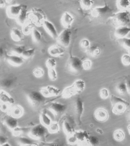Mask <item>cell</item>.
I'll list each match as a JSON object with an SVG mask.
<instances>
[{
	"mask_svg": "<svg viewBox=\"0 0 130 146\" xmlns=\"http://www.w3.org/2000/svg\"><path fill=\"white\" fill-rule=\"evenodd\" d=\"M46 64L48 69L50 68H55V67L56 66V61L55 59L49 58L46 62Z\"/></svg>",
	"mask_w": 130,
	"mask_h": 146,
	"instance_id": "bcb514c9",
	"label": "cell"
},
{
	"mask_svg": "<svg viewBox=\"0 0 130 146\" xmlns=\"http://www.w3.org/2000/svg\"><path fill=\"white\" fill-rule=\"evenodd\" d=\"M86 141L88 146H98L99 144L98 138L94 136H88Z\"/></svg>",
	"mask_w": 130,
	"mask_h": 146,
	"instance_id": "836d02e7",
	"label": "cell"
},
{
	"mask_svg": "<svg viewBox=\"0 0 130 146\" xmlns=\"http://www.w3.org/2000/svg\"><path fill=\"white\" fill-rule=\"evenodd\" d=\"M0 100L1 103L9 105L14 104L15 102L14 98L4 90H1L0 92Z\"/></svg>",
	"mask_w": 130,
	"mask_h": 146,
	"instance_id": "ffe728a7",
	"label": "cell"
},
{
	"mask_svg": "<svg viewBox=\"0 0 130 146\" xmlns=\"http://www.w3.org/2000/svg\"><path fill=\"white\" fill-rule=\"evenodd\" d=\"M15 82V78H7L3 80L1 83V86L4 88H9L13 86Z\"/></svg>",
	"mask_w": 130,
	"mask_h": 146,
	"instance_id": "1f68e13d",
	"label": "cell"
},
{
	"mask_svg": "<svg viewBox=\"0 0 130 146\" xmlns=\"http://www.w3.org/2000/svg\"><path fill=\"white\" fill-rule=\"evenodd\" d=\"M10 105L5 103H1V110L2 111L7 112L9 110Z\"/></svg>",
	"mask_w": 130,
	"mask_h": 146,
	"instance_id": "816d5d0a",
	"label": "cell"
},
{
	"mask_svg": "<svg viewBox=\"0 0 130 146\" xmlns=\"http://www.w3.org/2000/svg\"><path fill=\"white\" fill-rule=\"evenodd\" d=\"M34 24H32L30 21L27 20L26 22L22 26V31L23 34L28 35L31 33L32 30L34 29Z\"/></svg>",
	"mask_w": 130,
	"mask_h": 146,
	"instance_id": "4dcf8cb0",
	"label": "cell"
},
{
	"mask_svg": "<svg viewBox=\"0 0 130 146\" xmlns=\"http://www.w3.org/2000/svg\"><path fill=\"white\" fill-rule=\"evenodd\" d=\"M44 74V70L40 67H37L33 71V75L36 78H41L43 77Z\"/></svg>",
	"mask_w": 130,
	"mask_h": 146,
	"instance_id": "ee69618b",
	"label": "cell"
},
{
	"mask_svg": "<svg viewBox=\"0 0 130 146\" xmlns=\"http://www.w3.org/2000/svg\"><path fill=\"white\" fill-rule=\"evenodd\" d=\"M25 46L20 45L17 46L13 48L11 50V54L15 55L21 56L24 50H26Z\"/></svg>",
	"mask_w": 130,
	"mask_h": 146,
	"instance_id": "d6a6232c",
	"label": "cell"
},
{
	"mask_svg": "<svg viewBox=\"0 0 130 146\" xmlns=\"http://www.w3.org/2000/svg\"><path fill=\"white\" fill-rule=\"evenodd\" d=\"M119 43L123 48L128 50L130 49V38H123L118 39Z\"/></svg>",
	"mask_w": 130,
	"mask_h": 146,
	"instance_id": "b9f144b4",
	"label": "cell"
},
{
	"mask_svg": "<svg viewBox=\"0 0 130 146\" xmlns=\"http://www.w3.org/2000/svg\"><path fill=\"white\" fill-rule=\"evenodd\" d=\"M127 11H128L129 12V13H130V6L129 7Z\"/></svg>",
	"mask_w": 130,
	"mask_h": 146,
	"instance_id": "6125c7cd",
	"label": "cell"
},
{
	"mask_svg": "<svg viewBox=\"0 0 130 146\" xmlns=\"http://www.w3.org/2000/svg\"><path fill=\"white\" fill-rule=\"evenodd\" d=\"M80 46L82 48L87 49L90 46V42L87 39H83L81 41Z\"/></svg>",
	"mask_w": 130,
	"mask_h": 146,
	"instance_id": "681fc988",
	"label": "cell"
},
{
	"mask_svg": "<svg viewBox=\"0 0 130 146\" xmlns=\"http://www.w3.org/2000/svg\"><path fill=\"white\" fill-rule=\"evenodd\" d=\"M92 62L90 60H86L82 62L83 68L87 70L90 69L92 67Z\"/></svg>",
	"mask_w": 130,
	"mask_h": 146,
	"instance_id": "f907efd6",
	"label": "cell"
},
{
	"mask_svg": "<svg viewBox=\"0 0 130 146\" xmlns=\"http://www.w3.org/2000/svg\"><path fill=\"white\" fill-rule=\"evenodd\" d=\"M99 94L101 98L102 99H106L109 96L108 90L105 88H102Z\"/></svg>",
	"mask_w": 130,
	"mask_h": 146,
	"instance_id": "c3c4849f",
	"label": "cell"
},
{
	"mask_svg": "<svg viewBox=\"0 0 130 146\" xmlns=\"http://www.w3.org/2000/svg\"><path fill=\"white\" fill-rule=\"evenodd\" d=\"M63 127L64 132L67 136L74 134L76 132L72 123L68 120H65L64 121Z\"/></svg>",
	"mask_w": 130,
	"mask_h": 146,
	"instance_id": "603a6c76",
	"label": "cell"
},
{
	"mask_svg": "<svg viewBox=\"0 0 130 146\" xmlns=\"http://www.w3.org/2000/svg\"><path fill=\"white\" fill-rule=\"evenodd\" d=\"M83 146V145H81V146Z\"/></svg>",
	"mask_w": 130,
	"mask_h": 146,
	"instance_id": "e7e4bbea",
	"label": "cell"
},
{
	"mask_svg": "<svg viewBox=\"0 0 130 146\" xmlns=\"http://www.w3.org/2000/svg\"><path fill=\"white\" fill-rule=\"evenodd\" d=\"M101 49L99 47L96 46H90L88 49H86V52L88 55L90 56L97 57L100 54Z\"/></svg>",
	"mask_w": 130,
	"mask_h": 146,
	"instance_id": "4316f807",
	"label": "cell"
},
{
	"mask_svg": "<svg viewBox=\"0 0 130 146\" xmlns=\"http://www.w3.org/2000/svg\"><path fill=\"white\" fill-rule=\"evenodd\" d=\"M18 142L21 145H25L35 143L33 139L29 137H20L18 139Z\"/></svg>",
	"mask_w": 130,
	"mask_h": 146,
	"instance_id": "8d00e7d4",
	"label": "cell"
},
{
	"mask_svg": "<svg viewBox=\"0 0 130 146\" xmlns=\"http://www.w3.org/2000/svg\"><path fill=\"white\" fill-rule=\"evenodd\" d=\"M114 137L115 140L118 141H121L124 140V134L121 130H117L114 133Z\"/></svg>",
	"mask_w": 130,
	"mask_h": 146,
	"instance_id": "60d3db41",
	"label": "cell"
},
{
	"mask_svg": "<svg viewBox=\"0 0 130 146\" xmlns=\"http://www.w3.org/2000/svg\"><path fill=\"white\" fill-rule=\"evenodd\" d=\"M48 74L49 78L51 80L55 81L57 78V74L55 68L48 69Z\"/></svg>",
	"mask_w": 130,
	"mask_h": 146,
	"instance_id": "f6af8a7d",
	"label": "cell"
},
{
	"mask_svg": "<svg viewBox=\"0 0 130 146\" xmlns=\"http://www.w3.org/2000/svg\"><path fill=\"white\" fill-rule=\"evenodd\" d=\"M78 94L77 91L73 85L67 86L63 91L59 97L69 98Z\"/></svg>",
	"mask_w": 130,
	"mask_h": 146,
	"instance_id": "ac0fdd59",
	"label": "cell"
},
{
	"mask_svg": "<svg viewBox=\"0 0 130 146\" xmlns=\"http://www.w3.org/2000/svg\"><path fill=\"white\" fill-rule=\"evenodd\" d=\"M67 141L69 144L74 145L78 142V140L77 139L75 133L67 136Z\"/></svg>",
	"mask_w": 130,
	"mask_h": 146,
	"instance_id": "7bdbcfd3",
	"label": "cell"
},
{
	"mask_svg": "<svg viewBox=\"0 0 130 146\" xmlns=\"http://www.w3.org/2000/svg\"><path fill=\"white\" fill-rule=\"evenodd\" d=\"M128 51L129 52V54L130 55V49H129V50H128Z\"/></svg>",
	"mask_w": 130,
	"mask_h": 146,
	"instance_id": "be15d7a7",
	"label": "cell"
},
{
	"mask_svg": "<svg viewBox=\"0 0 130 146\" xmlns=\"http://www.w3.org/2000/svg\"><path fill=\"white\" fill-rule=\"evenodd\" d=\"M94 117L96 120L99 122H105L108 119L109 114L105 109L99 108L95 112Z\"/></svg>",
	"mask_w": 130,
	"mask_h": 146,
	"instance_id": "9a60e30c",
	"label": "cell"
},
{
	"mask_svg": "<svg viewBox=\"0 0 130 146\" xmlns=\"http://www.w3.org/2000/svg\"><path fill=\"white\" fill-rule=\"evenodd\" d=\"M75 134L78 139V141L81 142L86 141L88 136L86 132L83 131H76Z\"/></svg>",
	"mask_w": 130,
	"mask_h": 146,
	"instance_id": "e575fe53",
	"label": "cell"
},
{
	"mask_svg": "<svg viewBox=\"0 0 130 146\" xmlns=\"http://www.w3.org/2000/svg\"><path fill=\"white\" fill-rule=\"evenodd\" d=\"M94 1L92 0H82L80 1L81 6L83 9H89L93 4Z\"/></svg>",
	"mask_w": 130,
	"mask_h": 146,
	"instance_id": "74e56055",
	"label": "cell"
},
{
	"mask_svg": "<svg viewBox=\"0 0 130 146\" xmlns=\"http://www.w3.org/2000/svg\"><path fill=\"white\" fill-rule=\"evenodd\" d=\"M116 93L121 96H124L128 94L127 88L125 81L119 82L117 84L115 88Z\"/></svg>",
	"mask_w": 130,
	"mask_h": 146,
	"instance_id": "d4e9b609",
	"label": "cell"
},
{
	"mask_svg": "<svg viewBox=\"0 0 130 146\" xmlns=\"http://www.w3.org/2000/svg\"><path fill=\"white\" fill-rule=\"evenodd\" d=\"M75 87L78 94L82 92L85 88V82L81 79H78L76 80L72 84Z\"/></svg>",
	"mask_w": 130,
	"mask_h": 146,
	"instance_id": "83f0119b",
	"label": "cell"
},
{
	"mask_svg": "<svg viewBox=\"0 0 130 146\" xmlns=\"http://www.w3.org/2000/svg\"><path fill=\"white\" fill-rule=\"evenodd\" d=\"M48 52L52 56H61L65 53V50L61 46L53 45L49 48Z\"/></svg>",
	"mask_w": 130,
	"mask_h": 146,
	"instance_id": "d6986e66",
	"label": "cell"
},
{
	"mask_svg": "<svg viewBox=\"0 0 130 146\" xmlns=\"http://www.w3.org/2000/svg\"><path fill=\"white\" fill-rule=\"evenodd\" d=\"M35 49V48H30L26 49L22 55L23 59H28L31 58L34 55Z\"/></svg>",
	"mask_w": 130,
	"mask_h": 146,
	"instance_id": "ab89813d",
	"label": "cell"
},
{
	"mask_svg": "<svg viewBox=\"0 0 130 146\" xmlns=\"http://www.w3.org/2000/svg\"><path fill=\"white\" fill-rule=\"evenodd\" d=\"M43 145L44 146H61L59 144L55 142L46 143H44Z\"/></svg>",
	"mask_w": 130,
	"mask_h": 146,
	"instance_id": "db71d44e",
	"label": "cell"
},
{
	"mask_svg": "<svg viewBox=\"0 0 130 146\" xmlns=\"http://www.w3.org/2000/svg\"><path fill=\"white\" fill-rule=\"evenodd\" d=\"M84 109L83 101L80 97H77L75 102V111L77 123L79 125L81 124V117Z\"/></svg>",
	"mask_w": 130,
	"mask_h": 146,
	"instance_id": "9c48e42d",
	"label": "cell"
},
{
	"mask_svg": "<svg viewBox=\"0 0 130 146\" xmlns=\"http://www.w3.org/2000/svg\"><path fill=\"white\" fill-rule=\"evenodd\" d=\"M1 146H12L11 145L10 143H9L8 142L4 144L1 145Z\"/></svg>",
	"mask_w": 130,
	"mask_h": 146,
	"instance_id": "91938a15",
	"label": "cell"
},
{
	"mask_svg": "<svg viewBox=\"0 0 130 146\" xmlns=\"http://www.w3.org/2000/svg\"><path fill=\"white\" fill-rule=\"evenodd\" d=\"M28 100L30 104L34 107H38L45 101L46 98L42 95L40 91H33L28 94Z\"/></svg>",
	"mask_w": 130,
	"mask_h": 146,
	"instance_id": "52a82bcc",
	"label": "cell"
},
{
	"mask_svg": "<svg viewBox=\"0 0 130 146\" xmlns=\"http://www.w3.org/2000/svg\"><path fill=\"white\" fill-rule=\"evenodd\" d=\"M112 105V111L116 115H121L124 113L129 103L115 95H112L110 98Z\"/></svg>",
	"mask_w": 130,
	"mask_h": 146,
	"instance_id": "7a4b0ae2",
	"label": "cell"
},
{
	"mask_svg": "<svg viewBox=\"0 0 130 146\" xmlns=\"http://www.w3.org/2000/svg\"><path fill=\"white\" fill-rule=\"evenodd\" d=\"M28 12V6L23 5L20 13L16 19L17 22L20 25L23 26L27 21Z\"/></svg>",
	"mask_w": 130,
	"mask_h": 146,
	"instance_id": "e0dca14e",
	"label": "cell"
},
{
	"mask_svg": "<svg viewBox=\"0 0 130 146\" xmlns=\"http://www.w3.org/2000/svg\"><path fill=\"white\" fill-rule=\"evenodd\" d=\"M40 121L41 124L48 128L53 122L52 119L48 115L46 111H44L40 114Z\"/></svg>",
	"mask_w": 130,
	"mask_h": 146,
	"instance_id": "7402d4cb",
	"label": "cell"
},
{
	"mask_svg": "<svg viewBox=\"0 0 130 146\" xmlns=\"http://www.w3.org/2000/svg\"><path fill=\"white\" fill-rule=\"evenodd\" d=\"M49 133H57L60 130V125L57 122L53 121L51 125L48 128Z\"/></svg>",
	"mask_w": 130,
	"mask_h": 146,
	"instance_id": "f35d334b",
	"label": "cell"
},
{
	"mask_svg": "<svg viewBox=\"0 0 130 146\" xmlns=\"http://www.w3.org/2000/svg\"><path fill=\"white\" fill-rule=\"evenodd\" d=\"M5 123L7 127L12 131L18 128V122L17 119L13 117L12 115L8 117L5 119Z\"/></svg>",
	"mask_w": 130,
	"mask_h": 146,
	"instance_id": "44dd1931",
	"label": "cell"
},
{
	"mask_svg": "<svg viewBox=\"0 0 130 146\" xmlns=\"http://www.w3.org/2000/svg\"><path fill=\"white\" fill-rule=\"evenodd\" d=\"M32 40L35 42H39L41 40L42 36L41 32L35 28H34L31 32Z\"/></svg>",
	"mask_w": 130,
	"mask_h": 146,
	"instance_id": "d590c367",
	"label": "cell"
},
{
	"mask_svg": "<svg viewBox=\"0 0 130 146\" xmlns=\"http://www.w3.org/2000/svg\"><path fill=\"white\" fill-rule=\"evenodd\" d=\"M114 14V9L107 4L94 8L90 12L92 21L96 24H104Z\"/></svg>",
	"mask_w": 130,
	"mask_h": 146,
	"instance_id": "6da1fadb",
	"label": "cell"
},
{
	"mask_svg": "<svg viewBox=\"0 0 130 146\" xmlns=\"http://www.w3.org/2000/svg\"><path fill=\"white\" fill-rule=\"evenodd\" d=\"M48 132H49L48 128L40 123L31 127L28 135L34 140H41L45 137Z\"/></svg>",
	"mask_w": 130,
	"mask_h": 146,
	"instance_id": "8992f818",
	"label": "cell"
},
{
	"mask_svg": "<svg viewBox=\"0 0 130 146\" xmlns=\"http://www.w3.org/2000/svg\"><path fill=\"white\" fill-rule=\"evenodd\" d=\"M67 106L59 102H51L49 105L48 110L52 112L55 115L61 114L65 111Z\"/></svg>",
	"mask_w": 130,
	"mask_h": 146,
	"instance_id": "30bf717a",
	"label": "cell"
},
{
	"mask_svg": "<svg viewBox=\"0 0 130 146\" xmlns=\"http://www.w3.org/2000/svg\"><path fill=\"white\" fill-rule=\"evenodd\" d=\"M22 6V4L12 5L9 6L6 10V13L8 17L11 19H16L20 13Z\"/></svg>",
	"mask_w": 130,
	"mask_h": 146,
	"instance_id": "8fae6325",
	"label": "cell"
},
{
	"mask_svg": "<svg viewBox=\"0 0 130 146\" xmlns=\"http://www.w3.org/2000/svg\"><path fill=\"white\" fill-rule=\"evenodd\" d=\"M24 109L22 106L16 105L11 110V115L17 119L18 118L21 117L24 114Z\"/></svg>",
	"mask_w": 130,
	"mask_h": 146,
	"instance_id": "484cf974",
	"label": "cell"
},
{
	"mask_svg": "<svg viewBox=\"0 0 130 146\" xmlns=\"http://www.w3.org/2000/svg\"><path fill=\"white\" fill-rule=\"evenodd\" d=\"M82 62L78 57L71 56L67 60L66 68L68 71L72 74H79L83 70Z\"/></svg>",
	"mask_w": 130,
	"mask_h": 146,
	"instance_id": "5b68a950",
	"label": "cell"
},
{
	"mask_svg": "<svg viewBox=\"0 0 130 146\" xmlns=\"http://www.w3.org/2000/svg\"><path fill=\"white\" fill-rule=\"evenodd\" d=\"M126 117L127 121L130 122V109L127 112Z\"/></svg>",
	"mask_w": 130,
	"mask_h": 146,
	"instance_id": "9f6ffc18",
	"label": "cell"
},
{
	"mask_svg": "<svg viewBox=\"0 0 130 146\" xmlns=\"http://www.w3.org/2000/svg\"><path fill=\"white\" fill-rule=\"evenodd\" d=\"M129 133L130 135V125H128V126L127 127Z\"/></svg>",
	"mask_w": 130,
	"mask_h": 146,
	"instance_id": "94428289",
	"label": "cell"
},
{
	"mask_svg": "<svg viewBox=\"0 0 130 146\" xmlns=\"http://www.w3.org/2000/svg\"><path fill=\"white\" fill-rule=\"evenodd\" d=\"M122 63L125 66H128L130 65V55L129 54L123 55L121 58Z\"/></svg>",
	"mask_w": 130,
	"mask_h": 146,
	"instance_id": "7dc6e473",
	"label": "cell"
},
{
	"mask_svg": "<svg viewBox=\"0 0 130 146\" xmlns=\"http://www.w3.org/2000/svg\"><path fill=\"white\" fill-rule=\"evenodd\" d=\"M125 82L127 88L128 94L130 95V79H126Z\"/></svg>",
	"mask_w": 130,
	"mask_h": 146,
	"instance_id": "11a10c76",
	"label": "cell"
},
{
	"mask_svg": "<svg viewBox=\"0 0 130 146\" xmlns=\"http://www.w3.org/2000/svg\"><path fill=\"white\" fill-rule=\"evenodd\" d=\"M71 32L69 29H65L58 36L57 40L61 47H68L71 40Z\"/></svg>",
	"mask_w": 130,
	"mask_h": 146,
	"instance_id": "ba28073f",
	"label": "cell"
},
{
	"mask_svg": "<svg viewBox=\"0 0 130 146\" xmlns=\"http://www.w3.org/2000/svg\"><path fill=\"white\" fill-rule=\"evenodd\" d=\"M46 88L50 95V97L58 96L61 94V90L60 89L52 85H48Z\"/></svg>",
	"mask_w": 130,
	"mask_h": 146,
	"instance_id": "f546056e",
	"label": "cell"
},
{
	"mask_svg": "<svg viewBox=\"0 0 130 146\" xmlns=\"http://www.w3.org/2000/svg\"><path fill=\"white\" fill-rule=\"evenodd\" d=\"M44 12L40 9H32L28 14V20L37 27L43 26L44 23L46 20Z\"/></svg>",
	"mask_w": 130,
	"mask_h": 146,
	"instance_id": "3957f363",
	"label": "cell"
},
{
	"mask_svg": "<svg viewBox=\"0 0 130 146\" xmlns=\"http://www.w3.org/2000/svg\"><path fill=\"white\" fill-rule=\"evenodd\" d=\"M130 6V1L119 0L117 1V6L121 11H127Z\"/></svg>",
	"mask_w": 130,
	"mask_h": 146,
	"instance_id": "f1b7e54d",
	"label": "cell"
},
{
	"mask_svg": "<svg viewBox=\"0 0 130 146\" xmlns=\"http://www.w3.org/2000/svg\"><path fill=\"white\" fill-rule=\"evenodd\" d=\"M43 27L46 31L53 38L57 40L59 35L55 27L51 22L46 20L43 23Z\"/></svg>",
	"mask_w": 130,
	"mask_h": 146,
	"instance_id": "7c38bea8",
	"label": "cell"
},
{
	"mask_svg": "<svg viewBox=\"0 0 130 146\" xmlns=\"http://www.w3.org/2000/svg\"><path fill=\"white\" fill-rule=\"evenodd\" d=\"M22 146H39V145L37 143H33L30 144L25 145Z\"/></svg>",
	"mask_w": 130,
	"mask_h": 146,
	"instance_id": "6f0895ef",
	"label": "cell"
},
{
	"mask_svg": "<svg viewBox=\"0 0 130 146\" xmlns=\"http://www.w3.org/2000/svg\"><path fill=\"white\" fill-rule=\"evenodd\" d=\"M6 59L10 65L16 67L21 66L24 62V59L21 56L12 54L6 55Z\"/></svg>",
	"mask_w": 130,
	"mask_h": 146,
	"instance_id": "4fadbf2b",
	"label": "cell"
},
{
	"mask_svg": "<svg viewBox=\"0 0 130 146\" xmlns=\"http://www.w3.org/2000/svg\"><path fill=\"white\" fill-rule=\"evenodd\" d=\"M5 1H2V0L0 1V7H4V5H5Z\"/></svg>",
	"mask_w": 130,
	"mask_h": 146,
	"instance_id": "680465c9",
	"label": "cell"
},
{
	"mask_svg": "<svg viewBox=\"0 0 130 146\" xmlns=\"http://www.w3.org/2000/svg\"><path fill=\"white\" fill-rule=\"evenodd\" d=\"M8 142V138L4 135H1L0 138V143L1 145Z\"/></svg>",
	"mask_w": 130,
	"mask_h": 146,
	"instance_id": "f5cc1de1",
	"label": "cell"
},
{
	"mask_svg": "<svg viewBox=\"0 0 130 146\" xmlns=\"http://www.w3.org/2000/svg\"><path fill=\"white\" fill-rule=\"evenodd\" d=\"M23 33L22 30L17 28L12 29L11 32V38L13 41H20L23 38Z\"/></svg>",
	"mask_w": 130,
	"mask_h": 146,
	"instance_id": "cb8c5ba5",
	"label": "cell"
},
{
	"mask_svg": "<svg viewBox=\"0 0 130 146\" xmlns=\"http://www.w3.org/2000/svg\"><path fill=\"white\" fill-rule=\"evenodd\" d=\"M113 23L116 28L127 26L130 23L129 12L128 11H122L114 13L111 18Z\"/></svg>",
	"mask_w": 130,
	"mask_h": 146,
	"instance_id": "277c9868",
	"label": "cell"
},
{
	"mask_svg": "<svg viewBox=\"0 0 130 146\" xmlns=\"http://www.w3.org/2000/svg\"><path fill=\"white\" fill-rule=\"evenodd\" d=\"M73 21V17L68 12H65L61 19V24L65 29H69Z\"/></svg>",
	"mask_w": 130,
	"mask_h": 146,
	"instance_id": "5bb4252c",
	"label": "cell"
},
{
	"mask_svg": "<svg viewBox=\"0 0 130 146\" xmlns=\"http://www.w3.org/2000/svg\"><path fill=\"white\" fill-rule=\"evenodd\" d=\"M130 32V27L128 26L120 27L116 28L114 35L118 39L126 38Z\"/></svg>",
	"mask_w": 130,
	"mask_h": 146,
	"instance_id": "2e32d148",
	"label": "cell"
}]
</instances>
